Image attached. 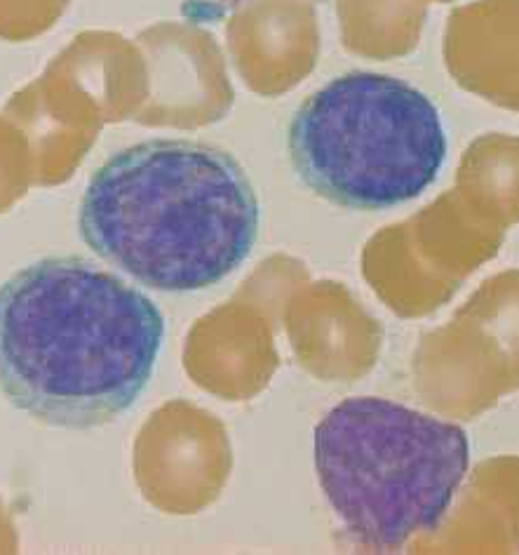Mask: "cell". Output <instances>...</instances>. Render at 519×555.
Returning <instances> with one entry per match:
<instances>
[{
	"instance_id": "obj_5",
	"label": "cell",
	"mask_w": 519,
	"mask_h": 555,
	"mask_svg": "<svg viewBox=\"0 0 519 555\" xmlns=\"http://www.w3.org/2000/svg\"><path fill=\"white\" fill-rule=\"evenodd\" d=\"M449 52L463 76L519 108V0H475L449 20Z\"/></svg>"
},
{
	"instance_id": "obj_2",
	"label": "cell",
	"mask_w": 519,
	"mask_h": 555,
	"mask_svg": "<svg viewBox=\"0 0 519 555\" xmlns=\"http://www.w3.org/2000/svg\"><path fill=\"white\" fill-rule=\"evenodd\" d=\"M82 241L160 293H198L229 278L259 235L255 186L233 156L186 139L118 151L82 193Z\"/></svg>"
},
{
	"instance_id": "obj_6",
	"label": "cell",
	"mask_w": 519,
	"mask_h": 555,
	"mask_svg": "<svg viewBox=\"0 0 519 555\" xmlns=\"http://www.w3.org/2000/svg\"><path fill=\"white\" fill-rule=\"evenodd\" d=\"M346 46L386 54L406 48L426 20L416 0H336Z\"/></svg>"
},
{
	"instance_id": "obj_8",
	"label": "cell",
	"mask_w": 519,
	"mask_h": 555,
	"mask_svg": "<svg viewBox=\"0 0 519 555\" xmlns=\"http://www.w3.org/2000/svg\"><path fill=\"white\" fill-rule=\"evenodd\" d=\"M424 3H426V0H424ZM430 3H444V0H430Z\"/></svg>"
},
{
	"instance_id": "obj_4",
	"label": "cell",
	"mask_w": 519,
	"mask_h": 555,
	"mask_svg": "<svg viewBox=\"0 0 519 555\" xmlns=\"http://www.w3.org/2000/svg\"><path fill=\"white\" fill-rule=\"evenodd\" d=\"M287 146L294 170L320 198L388 210L438 179L446 132L440 111L410 82L353 72L299 106Z\"/></svg>"
},
{
	"instance_id": "obj_1",
	"label": "cell",
	"mask_w": 519,
	"mask_h": 555,
	"mask_svg": "<svg viewBox=\"0 0 519 555\" xmlns=\"http://www.w3.org/2000/svg\"><path fill=\"white\" fill-rule=\"evenodd\" d=\"M163 337L156 304L118 275L40 259L0 285V391L48 426H104L142 396Z\"/></svg>"
},
{
	"instance_id": "obj_3",
	"label": "cell",
	"mask_w": 519,
	"mask_h": 555,
	"mask_svg": "<svg viewBox=\"0 0 519 555\" xmlns=\"http://www.w3.org/2000/svg\"><path fill=\"white\" fill-rule=\"evenodd\" d=\"M470 466L460 426L386 398H348L315 428V470L348 537L374 551L434 532Z\"/></svg>"
},
{
	"instance_id": "obj_7",
	"label": "cell",
	"mask_w": 519,
	"mask_h": 555,
	"mask_svg": "<svg viewBox=\"0 0 519 555\" xmlns=\"http://www.w3.org/2000/svg\"><path fill=\"white\" fill-rule=\"evenodd\" d=\"M217 3H221L223 8H235V5H243L245 0H217Z\"/></svg>"
}]
</instances>
